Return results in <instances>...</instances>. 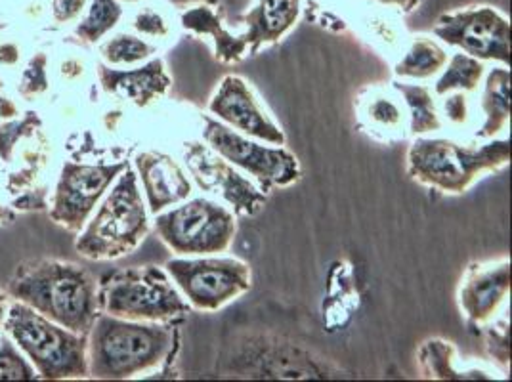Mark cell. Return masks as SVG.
<instances>
[{
	"mask_svg": "<svg viewBox=\"0 0 512 382\" xmlns=\"http://www.w3.org/2000/svg\"><path fill=\"white\" fill-rule=\"evenodd\" d=\"M0 289L6 297L20 300L73 333L88 335L100 314L98 281L75 262L27 258L0 283Z\"/></svg>",
	"mask_w": 512,
	"mask_h": 382,
	"instance_id": "cell-1",
	"label": "cell"
},
{
	"mask_svg": "<svg viewBox=\"0 0 512 382\" xmlns=\"http://www.w3.org/2000/svg\"><path fill=\"white\" fill-rule=\"evenodd\" d=\"M171 350V327L100 312L88 331V377L96 381L132 379L163 363Z\"/></svg>",
	"mask_w": 512,
	"mask_h": 382,
	"instance_id": "cell-2",
	"label": "cell"
},
{
	"mask_svg": "<svg viewBox=\"0 0 512 382\" xmlns=\"http://www.w3.org/2000/svg\"><path fill=\"white\" fill-rule=\"evenodd\" d=\"M4 329L33 363L39 379L64 381L88 377V335L65 329L20 300L8 308Z\"/></svg>",
	"mask_w": 512,
	"mask_h": 382,
	"instance_id": "cell-3",
	"label": "cell"
},
{
	"mask_svg": "<svg viewBox=\"0 0 512 382\" xmlns=\"http://www.w3.org/2000/svg\"><path fill=\"white\" fill-rule=\"evenodd\" d=\"M148 234L150 222L138 176L128 167L115 180L98 213L85 224L75 249L88 260H117L130 255Z\"/></svg>",
	"mask_w": 512,
	"mask_h": 382,
	"instance_id": "cell-4",
	"label": "cell"
},
{
	"mask_svg": "<svg viewBox=\"0 0 512 382\" xmlns=\"http://www.w3.org/2000/svg\"><path fill=\"white\" fill-rule=\"evenodd\" d=\"M509 163V140H495L472 148L446 138H421L407 151L409 176L444 193H463L484 172L501 169Z\"/></svg>",
	"mask_w": 512,
	"mask_h": 382,
	"instance_id": "cell-5",
	"label": "cell"
},
{
	"mask_svg": "<svg viewBox=\"0 0 512 382\" xmlns=\"http://www.w3.org/2000/svg\"><path fill=\"white\" fill-rule=\"evenodd\" d=\"M100 312L130 321L167 323L190 314L184 295L159 266H130L98 283Z\"/></svg>",
	"mask_w": 512,
	"mask_h": 382,
	"instance_id": "cell-6",
	"label": "cell"
},
{
	"mask_svg": "<svg viewBox=\"0 0 512 382\" xmlns=\"http://www.w3.org/2000/svg\"><path fill=\"white\" fill-rule=\"evenodd\" d=\"M235 230L234 213L209 199H193L169 213L155 214V232L176 255L224 253Z\"/></svg>",
	"mask_w": 512,
	"mask_h": 382,
	"instance_id": "cell-7",
	"label": "cell"
},
{
	"mask_svg": "<svg viewBox=\"0 0 512 382\" xmlns=\"http://www.w3.org/2000/svg\"><path fill=\"white\" fill-rule=\"evenodd\" d=\"M165 270L193 308L205 312L220 310L251 289V268L237 258H176Z\"/></svg>",
	"mask_w": 512,
	"mask_h": 382,
	"instance_id": "cell-8",
	"label": "cell"
},
{
	"mask_svg": "<svg viewBox=\"0 0 512 382\" xmlns=\"http://www.w3.org/2000/svg\"><path fill=\"white\" fill-rule=\"evenodd\" d=\"M203 125V138L209 148L234 167L249 172L260 184V190L287 188L299 180V161L291 151L264 148L211 117H203Z\"/></svg>",
	"mask_w": 512,
	"mask_h": 382,
	"instance_id": "cell-9",
	"label": "cell"
},
{
	"mask_svg": "<svg viewBox=\"0 0 512 382\" xmlns=\"http://www.w3.org/2000/svg\"><path fill=\"white\" fill-rule=\"evenodd\" d=\"M128 167L127 161L113 165L65 161L52 197L50 220L65 228L69 234H79L98 201Z\"/></svg>",
	"mask_w": 512,
	"mask_h": 382,
	"instance_id": "cell-10",
	"label": "cell"
},
{
	"mask_svg": "<svg viewBox=\"0 0 512 382\" xmlns=\"http://www.w3.org/2000/svg\"><path fill=\"white\" fill-rule=\"evenodd\" d=\"M432 33L476 60L511 65V23L491 6H472L442 14Z\"/></svg>",
	"mask_w": 512,
	"mask_h": 382,
	"instance_id": "cell-11",
	"label": "cell"
},
{
	"mask_svg": "<svg viewBox=\"0 0 512 382\" xmlns=\"http://www.w3.org/2000/svg\"><path fill=\"white\" fill-rule=\"evenodd\" d=\"M232 371L249 379H323L335 377L333 369L302 350L279 340H247L230 358Z\"/></svg>",
	"mask_w": 512,
	"mask_h": 382,
	"instance_id": "cell-12",
	"label": "cell"
},
{
	"mask_svg": "<svg viewBox=\"0 0 512 382\" xmlns=\"http://www.w3.org/2000/svg\"><path fill=\"white\" fill-rule=\"evenodd\" d=\"M184 159L199 188L220 195L235 214L255 216L266 207V195L262 190L255 188L253 182L241 176L234 165L213 148L203 146L201 142H186Z\"/></svg>",
	"mask_w": 512,
	"mask_h": 382,
	"instance_id": "cell-13",
	"label": "cell"
},
{
	"mask_svg": "<svg viewBox=\"0 0 512 382\" xmlns=\"http://www.w3.org/2000/svg\"><path fill=\"white\" fill-rule=\"evenodd\" d=\"M209 111L239 132L274 146L285 144L283 130L258 106L255 94L239 77H226L209 104Z\"/></svg>",
	"mask_w": 512,
	"mask_h": 382,
	"instance_id": "cell-14",
	"label": "cell"
},
{
	"mask_svg": "<svg viewBox=\"0 0 512 382\" xmlns=\"http://www.w3.org/2000/svg\"><path fill=\"white\" fill-rule=\"evenodd\" d=\"M134 165L146 191L151 214L163 213L167 207L190 197L192 182L171 155L163 151H144L136 155Z\"/></svg>",
	"mask_w": 512,
	"mask_h": 382,
	"instance_id": "cell-15",
	"label": "cell"
},
{
	"mask_svg": "<svg viewBox=\"0 0 512 382\" xmlns=\"http://www.w3.org/2000/svg\"><path fill=\"white\" fill-rule=\"evenodd\" d=\"M511 291V260L472 266L463 279L459 302L472 323H484Z\"/></svg>",
	"mask_w": 512,
	"mask_h": 382,
	"instance_id": "cell-16",
	"label": "cell"
},
{
	"mask_svg": "<svg viewBox=\"0 0 512 382\" xmlns=\"http://www.w3.org/2000/svg\"><path fill=\"white\" fill-rule=\"evenodd\" d=\"M96 73L106 94L128 98L138 107L150 106L153 100L165 96L172 85L163 60H153L150 64L132 71L111 69L109 65L100 62L96 65Z\"/></svg>",
	"mask_w": 512,
	"mask_h": 382,
	"instance_id": "cell-17",
	"label": "cell"
},
{
	"mask_svg": "<svg viewBox=\"0 0 512 382\" xmlns=\"http://www.w3.org/2000/svg\"><path fill=\"white\" fill-rule=\"evenodd\" d=\"M300 16V0H256L255 6L245 14L243 22L247 33L241 35L251 52L262 44L276 43Z\"/></svg>",
	"mask_w": 512,
	"mask_h": 382,
	"instance_id": "cell-18",
	"label": "cell"
},
{
	"mask_svg": "<svg viewBox=\"0 0 512 382\" xmlns=\"http://www.w3.org/2000/svg\"><path fill=\"white\" fill-rule=\"evenodd\" d=\"M182 25L195 33L213 35L218 58L224 62H239L249 48L241 35H232L228 29H224L213 6H209V4L192 6L182 16Z\"/></svg>",
	"mask_w": 512,
	"mask_h": 382,
	"instance_id": "cell-19",
	"label": "cell"
},
{
	"mask_svg": "<svg viewBox=\"0 0 512 382\" xmlns=\"http://www.w3.org/2000/svg\"><path fill=\"white\" fill-rule=\"evenodd\" d=\"M484 125L476 132L478 138H493L507 127L511 119V73L507 69H493L486 79L482 98Z\"/></svg>",
	"mask_w": 512,
	"mask_h": 382,
	"instance_id": "cell-20",
	"label": "cell"
},
{
	"mask_svg": "<svg viewBox=\"0 0 512 382\" xmlns=\"http://www.w3.org/2000/svg\"><path fill=\"white\" fill-rule=\"evenodd\" d=\"M123 18V8L119 0H92L85 18L73 29L77 43L96 44Z\"/></svg>",
	"mask_w": 512,
	"mask_h": 382,
	"instance_id": "cell-21",
	"label": "cell"
},
{
	"mask_svg": "<svg viewBox=\"0 0 512 382\" xmlns=\"http://www.w3.org/2000/svg\"><path fill=\"white\" fill-rule=\"evenodd\" d=\"M448 64V54L444 48L430 39H417L411 44L406 58L396 65L398 77L428 79Z\"/></svg>",
	"mask_w": 512,
	"mask_h": 382,
	"instance_id": "cell-22",
	"label": "cell"
},
{
	"mask_svg": "<svg viewBox=\"0 0 512 382\" xmlns=\"http://www.w3.org/2000/svg\"><path fill=\"white\" fill-rule=\"evenodd\" d=\"M482 75H484L482 62H478L476 58H472L469 54H455L449 60L448 69L440 77V81L436 83L434 90L440 96L453 92V90L470 92L478 86Z\"/></svg>",
	"mask_w": 512,
	"mask_h": 382,
	"instance_id": "cell-23",
	"label": "cell"
},
{
	"mask_svg": "<svg viewBox=\"0 0 512 382\" xmlns=\"http://www.w3.org/2000/svg\"><path fill=\"white\" fill-rule=\"evenodd\" d=\"M398 92L406 98L407 106L411 109V132L413 134H425L430 130H438L442 127L432 94L427 86L419 85H394Z\"/></svg>",
	"mask_w": 512,
	"mask_h": 382,
	"instance_id": "cell-24",
	"label": "cell"
},
{
	"mask_svg": "<svg viewBox=\"0 0 512 382\" xmlns=\"http://www.w3.org/2000/svg\"><path fill=\"white\" fill-rule=\"evenodd\" d=\"M100 54L109 65L138 64L155 54V48L134 35L121 33L102 44Z\"/></svg>",
	"mask_w": 512,
	"mask_h": 382,
	"instance_id": "cell-25",
	"label": "cell"
},
{
	"mask_svg": "<svg viewBox=\"0 0 512 382\" xmlns=\"http://www.w3.org/2000/svg\"><path fill=\"white\" fill-rule=\"evenodd\" d=\"M43 128V119L37 111H27L22 119H8L0 123V159L10 163L18 142L23 138L35 136Z\"/></svg>",
	"mask_w": 512,
	"mask_h": 382,
	"instance_id": "cell-26",
	"label": "cell"
},
{
	"mask_svg": "<svg viewBox=\"0 0 512 382\" xmlns=\"http://www.w3.org/2000/svg\"><path fill=\"white\" fill-rule=\"evenodd\" d=\"M39 375L33 365L25 360L16 342L0 339V381H37Z\"/></svg>",
	"mask_w": 512,
	"mask_h": 382,
	"instance_id": "cell-27",
	"label": "cell"
},
{
	"mask_svg": "<svg viewBox=\"0 0 512 382\" xmlns=\"http://www.w3.org/2000/svg\"><path fill=\"white\" fill-rule=\"evenodd\" d=\"M453 348L440 342V340H430L421 350V363H423V373H428L427 377L432 379H463L465 375H459L455 369L449 367V352Z\"/></svg>",
	"mask_w": 512,
	"mask_h": 382,
	"instance_id": "cell-28",
	"label": "cell"
},
{
	"mask_svg": "<svg viewBox=\"0 0 512 382\" xmlns=\"http://www.w3.org/2000/svg\"><path fill=\"white\" fill-rule=\"evenodd\" d=\"M46 65H48V56L44 52H37L29 60L27 67L23 69L20 86H18V94L22 96L25 102H31L35 96H41L50 88Z\"/></svg>",
	"mask_w": 512,
	"mask_h": 382,
	"instance_id": "cell-29",
	"label": "cell"
},
{
	"mask_svg": "<svg viewBox=\"0 0 512 382\" xmlns=\"http://www.w3.org/2000/svg\"><path fill=\"white\" fill-rule=\"evenodd\" d=\"M43 163L44 151H35L33 157L27 161V165H25L22 170L10 174V178H8V190L18 193V191L23 190V188H29V186L35 182V178H37V174H39V169H41Z\"/></svg>",
	"mask_w": 512,
	"mask_h": 382,
	"instance_id": "cell-30",
	"label": "cell"
},
{
	"mask_svg": "<svg viewBox=\"0 0 512 382\" xmlns=\"http://www.w3.org/2000/svg\"><path fill=\"white\" fill-rule=\"evenodd\" d=\"M134 29L142 35L148 37H165L169 35V25L165 22V18L159 12L153 10H144L134 18Z\"/></svg>",
	"mask_w": 512,
	"mask_h": 382,
	"instance_id": "cell-31",
	"label": "cell"
},
{
	"mask_svg": "<svg viewBox=\"0 0 512 382\" xmlns=\"http://www.w3.org/2000/svg\"><path fill=\"white\" fill-rule=\"evenodd\" d=\"M176 8H192L197 4H209L213 8H220L224 16H234L235 22L239 20V14L245 10L249 0H169Z\"/></svg>",
	"mask_w": 512,
	"mask_h": 382,
	"instance_id": "cell-32",
	"label": "cell"
},
{
	"mask_svg": "<svg viewBox=\"0 0 512 382\" xmlns=\"http://www.w3.org/2000/svg\"><path fill=\"white\" fill-rule=\"evenodd\" d=\"M488 348L495 361L509 365V327H491L488 331Z\"/></svg>",
	"mask_w": 512,
	"mask_h": 382,
	"instance_id": "cell-33",
	"label": "cell"
},
{
	"mask_svg": "<svg viewBox=\"0 0 512 382\" xmlns=\"http://www.w3.org/2000/svg\"><path fill=\"white\" fill-rule=\"evenodd\" d=\"M88 0H52V20L67 23L77 20L85 12Z\"/></svg>",
	"mask_w": 512,
	"mask_h": 382,
	"instance_id": "cell-34",
	"label": "cell"
},
{
	"mask_svg": "<svg viewBox=\"0 0 512 382\" xmlns=\"http://www.w3.org/2000/svg\"><path fill=\"white\" fill-rule=\"evenodd\" d=\"M12 207L20 213H41L48 207V191L46 190H31L25 191L20 197L14 199Z\"/></svg>",
	"mask_w": 512,
	"mask_h": 382,
	"instance_id": "cell-35",
	"label": "cell"
},
{
	"mask_svg": "<svg viewBox=\"0 0 512 382\" xmlns=\"http://www.w3.org/2000/svg\"><path fill=\"white\" fill-rule=\"evenodd\" d=\"M371 117L381 125L394 127L400 123V109L394 106L390 100H379L371 107Z\"/></svg>",
	"mask_w": 512,
	"mask_h": 382,
	"instance_id": "cell-36",
	"label": "cell"
},
{
	"mask_svg": "<svg viewBox=\"0 0 512 382\" xmlns=\"http://www.w3.org/2000/svg\"><path fill=\"white\" fill-rule=\"evenodd\" d=\"M446 113H448L449 121L453 123H465L467 119V102L463 94H455L446 102Z\"/></svg>",
	"mask_w": 512,
	"mask_h": 382,
	"instance_id": "cell-37",
	"label": "cell"
},
{
	"mask_svg": "<svg viewBox=\"0 0 512 382\" xmlns=\"http://www.w3.org/2000/svg\"><path fill=\"white\" fill-rule=\"evenodd\" d=\"M20 62V48L14 43H0V64L16 65Z\"/></svg>",
	"mask_w": 512,
	"mask_h": 382,
	"instance_id": "cell-38",
	"label": "cell"
},
{
	"mask_svg": "<svg viewBox=\"0 0 512 382\" xmlns=\"http://www.w3.org/2000/svg\"><path fill=\"white\" fill-rule=\"evenodd\" d=\"M16 115H18V106L8 96H0V119L8 121V119H14Z\"/></svg>",
	"mask_w": 512,
	"mask_h": 382,
	"instance_id": "cell-39",
	"label": "cell"
},
{
	"mask_svg": "<svg viewBox=\"0 0 512 382\" xmlns=\"http://www.w3.org/2000/svg\"><path fill=\"white\" fill-rule=\"evenodd\" d=\"M375 2H381V4H386V6L398 8L402 12H411V10H415L421 4V0H375Z\"/></svg>",
	"mask_w": 512,
	"mask_h": 382,
	"instance_id": "cell-40",
	"label": "cell"
},
{
	"mask_svg": "<svg viewBox=\"0 0 512 382\" xmlns=\"http://www.w3.org/2000/svg\"><path fill=\"white\" fill-rule=\"evenodd\" d=\"M16 220V213L12 209H6V207H0V224H10Z\"/></svg>",
	"mask_w": 512,
	"mask_h": 382,
	"instance_id": "cell-41",
	"label": "cell"
},
{
	"mask_svg": "<svg viewBox=\"0 0 512 382\" xmlns=\"http://www.w3.org/2000/svg\"><path fill=\"white\" fill-rule=\"evenodd\" d=\"M6 295L2 293V289H0V327L4 325V319H6V314H8V310H6Z\"/></svg>",
	"mask_w": 512,
	"mask_h": 382,
	"instance_id": "cell-42",
	"label": "cell"
},
{
	"mask_svg": "<svg viewBox=\"0 0 512 382\" xmlns=\"http://www.w3.org/2000/svg\"><path fill=\"white\" fill-rule=\"evenodd\" d=\"M2 29H6V23L2 22V20H0V31H2ZM2 86H4V81H2V79H0V90H2Z\"/></svg>",
	"mask_w": 512,
	"mask_h": 382,
	"instance_id": "cell-43",
	"label": "cell"
},
{
	"mask_svg": "<svg viewBox=\"0 0 512 382\" xmlns=\"http://www.w3.org/2000/svg\"><path fill=\"white\" fill-rule=\"evenodd\" d=\"M121 2H130L132 4V2H142V0H121Z\"/></svg>",
	"mask_w": 512,
	"mask_h": 382,
	"instance_id": "cell-44",
	"label": "cell"
}]
</instances>
